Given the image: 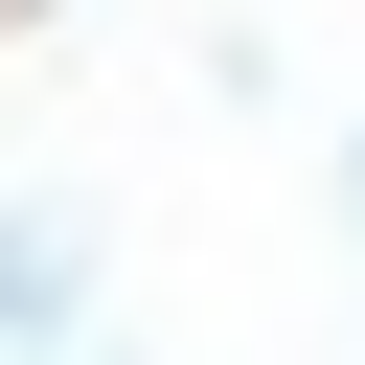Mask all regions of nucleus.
Masks as SVG:
<instances>
[{"mask_svg":"<svg viewBox=\"0 0 365 365\" xmlns=\"http://www.w3.org/2000/svg\"><path fill=\"white\" fill-rule=\"evenodd\" d=\"M68 319H91V228L68 205H0V365H46Z\"/></svg>","mask_w":365,"mask_h":365,"instance_id":"1","label":"nucleus"},{"mask_svg":"<svg viewBox=\"0 0 365 365\" xmlns=\"http://www.w3.org/2000/svg\"><path fill=\"white\" fill-rule=\"evenodd\" d=\"M342 205H365V160H342Z\"/></svg>","mask_w":365,"mask_h":365,"instance_id":"2","label":"nucleus"},{"mask_svg":"<svg viewBox=\"0 0 365 365\" xmlns=\"http://www.w3.org/2000/svg\"><path fill=\"white\" fill-rule=\"evenodd\" d=\"M23 23H46V0H23Z\"/></svg>","mask_w":365,"mask_h":365,"instance_id":"3","label":"nucleus"}]
</instances>
